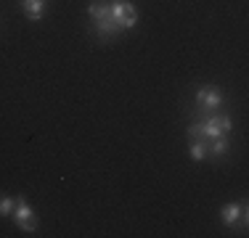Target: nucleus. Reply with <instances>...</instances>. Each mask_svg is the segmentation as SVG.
I'll list each match as a JSON object with an SVG mask.
<instances>
[{
	"mask_svg": "<svg viewBox=\"0 0 249 238\" xmlns=\"http://www.w3.org/2000/svg\"><path fill=\"white\" fill-rule=\"evenodd\" d=\"M233 124H231V117L228 114H215L204 122H194L188 127V138H204V140H212V138H220V135H231Z\"/></svg>",
	"mask_w": 249,
	"mask_h": 238,
	"instance_id": "1",
	"label": "nucleus"
},
{
	"mask_svg": "<svg viewBox=\"0 0 249 238\" xmlns=\"http://www.w3.org/2000/svg\"><path fill=\"white\" fill-rule=\"evenodd\" d=\"M109 8H111V19L120 29H133L138 24V11L127 0H109Z\"/></svg>",
	"mask_w": 249,
	"mask_h": 238,
	"instance_id": "2",
	"label": "nucleus"
},
{
	"mask_svg": "<svg viewBox=\"0 0 249 238\" xmlns=\"http://www.w3.org/2000/svg\"><path fill=\"white\" fill-rule=\"evenodd\" d=\"M11 217L16 220V225H19L24 233H35V230L40 228V220L37 214H35V209L29 206V201L21 196V199H16V206H14V214Z\"/></svg>",
	"mask_w": 249,
	"mask_h": 238,
	"instance_id": "3",
	"label": "nucleus"
},
{
	"mask_svg": "<svg viewBox=\"0 0 249 238\" xmlns=\"http://www.w3.org/2000/svg\"><path fill=\"white\" fill-rule=\"evenodd\" d=\"M196 103H199V109H204V111H210V109L215 111L223 106V93L217 90L215 85H207L196 93Z\"/></svg>",
	"mask_w": 249,
	"mask_h": 238,
	"instance_id": "4",
	"label": "nucleus"
},
{
	"mask_svg": "<svg viewBox=\"0 0 249 238\" xmlns=\"http://www.w3.org/2000/svg\"><path fill=\"white\" fill-rule=\"evenodd\" d=\"M88 16L93 19V24L98 21H106L111 19V8H109V0H93L90 5H88Z\"/></svg>",
	"mask_w": 249,
	"mask_h": 238,
	"instance_id": "5",
	"label": "nucleus"
},
{
	"mask_svg": "<svg viewBox=\"0 0 249 238\" xmlns=\"http://www.w3.org/2000/svg\"><path fill=\"white\" fill-rule=\"evenodd\" d=\"M21 11L29 21H40L45 16V0H21Z\"/></svg>",
	"mask_w": 249,
	"mask_h": 238,
	"instance_id": "6",
	"label": "nucleus"
},
{
	"mask_svg": "<svg viewBox=\"0 0 249 238\" xmlns=\"http://www.w3.org/2000/svg\"><path fill=\"white\" fill-rule=\"evenodd\" d=\"M244 206H247V204H233V201H231V204H225L223 209H220V220H223L225 225H228V228H233V225L241 220V212H244Z\"/></svg>",
	"mask_w": 249,
	"mask_h": 238,
	"instance_id": "7",
	"label": "nucleus"
},
{
	"mask_svg": "<svg viewBox=\"0 0 249 238\" xmlns=\"http://www.w3.org/2000/svg\"><path fill=\"white\" fill-rule=\"evenodd\" d=\"M188 153H191L194 162H204V159L210 156V140H204V138H194V143L188 146Z\"/></svg>",
	"mask_w": 249,
	"mask_h": 238,
	"instance_id": "8",
	"label": "nucleus"
},
{
	"mask_svg": "<svg viewBox=\"0 0 249 238\" xmlns=\"http://www.w3.org/2000/svg\"><path fill=\"white\" fill-rule=\"evenodd\" d=\"M228 151H231V140H228V135H220V138H212V140H210V156L220 159V156H225Z\"/></svg>",
	"mask_w": 249,
	"mask_h": 238,
	"instance_id": "9",
	"label": "nucleus"
},
{
	"mask_svg": "<svg viewBox=\"0 0 249 238\" xmlns=\"http://www.w3.org/2000/svg\"><path fill=\"white\" fill-rule=\"evenodd\" d=\"M14 206H16V199L0 196V217H8V214H14Z\"/></svg>",
	"mask_w": 249,
	"mask_h": 238,
	"instance_id": "10",
	"label": "nucleus"
}]
</instances>
